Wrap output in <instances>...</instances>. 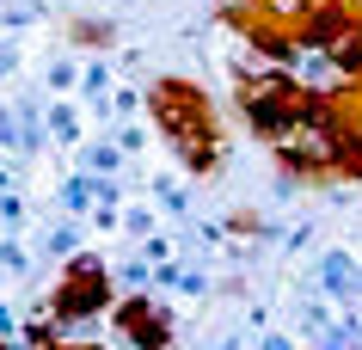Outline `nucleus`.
Segmentation results:
<instances>
[{
    "label": "nucleus",
    "instance_id": "obj_1",
    "mask_svg": "<svg viewBox=\"0 0 362 350\" xmlns=\"http://www.w3.org/2000/svg\"><path fill=\"white\" fill-rule=\"evenodd\" d=\"M153 117H160L166 141H172L185 160H191L197 173L221 160V123H215L209 98L197 93V86H185V80H166V86H153Z\"/></svg>",
    "mask_w": 362,
    "mask_h": 350
}]
</instances>
